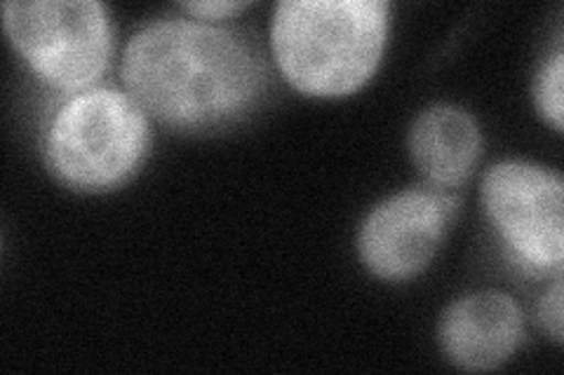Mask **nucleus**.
Masks as SVG:
<instances>
[{"label":"nucleus","instance_id":"1","mask_svg":"<svg viewBox=\"0 0 564 375\" xmlns=\"http://www.w3.org/2000/svg\"><path fill=\"white\" fill-rule=\"evenodd\" d=\"M128 95L172 128H215L250 111L267 68L236 31L167 20L132 35L120 64Z\"/></svg>","mask_w":564,"mask_h":375},{"label":"nucleus","instance_id":"2","mask_svg":"<svg viewBox=\"0 0 564 375\" xmlns=\"http://www.w3.org/2000/svg\"><path fill=\"white\" fill-rule=\"evenodd\" d=\"M388 35L383 0H282L271 45L288 82L308 97H346L377 70Z\"/></svg>","mask_w":564,"mask_h":375},{"label":"nucleus","instance_id":"3","mask_svg":"<svg viewBox=\"0 0 564 375\" xmlns=\"http://www.w3.org/2000/svg\"><path fill=\"white\" fill-rule=\"evenodd\" d=\"M149 151L144 109L116 87H90L59 106L45 132V159L62 184L101 192L118 188Z\"/></svg>","mask_w":564,"mask_h":375},{"label":"nucleus","instance_id":"4","mask_svg":"<svg viewBox=\"0 0 564 375\" xmlns=\"http://www.w3.org/2000/svg\"><path fill=\"white\" fill-rule=\"evenodd\" d=\"M3 24L33 74L62 92L90 89L109 66L111 26L95 0H12Z\"/></svg>","mask_w":564,"mask_h":375},{"label":"nucleus","instance_id":"5","mask_svg":"<svg viewBox=\"0 0 564 375\" xmlns=\"http://www.w3.org/2000/svg\"><path fill=\"white\" fill-rule=\"evenodd\" d=\"M564 184L557 172L539 165H494L482 181V205L516 258L536 273L562 275Z\"/></svg>","mask_w":564,"mask_h":375},{"label":"nucleus","instance_id":"6","mask_svg":"<svg viewBox=\"0 0 564 375\" xmlns=\"http://www.w3.org/2000/svg\"><path fill=\"white\" fill-rule=\"evenodd\" d=\"M456 200L445 192L402 190L383 200L360 225L358 252L372 275L402 282L426 271L443 244Z\"/></svg>","mask_w":564,"mask_h":375},{"label":"nucleus","instance_id":"7","mask_svg":"<svg viewBox=\"0 0 564 375\" xmlns=\"http://www.w3.org/2000/svg\"><path fill=\"white\" fill-rule=\"evenodd\" d=\"M524 338L518 302L501 291L454 300L440 317L437 341L445 356L466 371H494L516 354Z\"/></svg>","mask_w":564,"mask_h":375},{"label":"nucleus","instance_id":"8","mask_svg":"<svg viewBox=\"0 0 564 375\" xmlns=\"http://www.w3.org/2000/svg\"><path fill=\"white\" fill-rule=\"evenodd\" d=\"M410 155L416 169L440 188L468 181L482 153V134L475 118L452 103L421 111L410 128Z\"/></svg>","mask_w":564,"mask_h":375},{"label":"nucleus","instance_id":"9","mask_svg":"<svg viewBox=\"0 0 564 375\" xmlns=\"http://www.w3.org/2000/svg\"><path fill=\"white\" fill-rule=\"evenodd\" d=\"M562 80H564V52L555 49V55L543 64L534 85V99L539 113L549 120L557 132H562L564 109H562Z\"/></svg>","mask_w":564,"mask_h":375},{"label":"nucleus","instance_id":"10","mask_svg":"<svg viewBox=\"0 0 564 375\" xmlns=\"http://www.w3.org/2000/svg\"><path fill=\"white\" fill-rule=\"evenodd\" d=\"M539 321L543 331L549 333L555 343H562V275H557L553 287L545 291L539 302Z\"/></svg>","mask_w":564,"mask_h":375},{"label":"nucleus","instance_id":"11","mask_svg":"<svg viewBox=\"0 0 564 375\" xmlns=\"http://www.w3.org/2000/svg\"><path fill=\"white\" fill-rule=\"evenodd\" d=\"M182 8L200 16V20H221V16L247 8V3H238V0H200V3H182Z\"/></svg>","mask_w":564,"mask_h":375}]
</instances>
